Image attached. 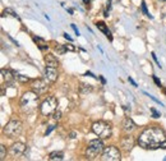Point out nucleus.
<instances>
[{
	"instance_id": "obj_17",
	"label": "nucleus",
	"mask_w": 166,
	"mask_h": 161,
	"mask_svg": "<svg viewBox=\"0 0 166 161\" xmlns=\"http://www.w3.org/2000/svg\"><path fill=\"white\" fill-rule=\"evenodd\" d=\"M49 160H51V161H56V160L61 161V160H64V154L61 151H54V152H51L49 155Z\"/></svg>"
},
{
	"instance_id": "obj_6",
	"label": "nucleus",
	"mask_w": 166,
	"mask_h": 161,
	"mask_svg": "<svg viewBox=\"0 0 166 161\" xmlns=\"http://www.w3.org/2000/svg\"><path fill=\"white\" fill-rule=\"evenodd\" d=\"M56 107H58V99L55 96H47L40 105V113L44 116H49L54 114Z\"/></svg>"
},
{
	"instance_id": "obj_29",
	"label": "nucleus",
	"mask_w": 166,
	"mask_h": 161,
	"mask_svg": "<svg viewBox=\"0 0 166 161\" xmlns=\"http://www.w3.org/2000/svg\"><path fill=\"white\" fill-rule=\"evenodd\" d=\"M151 55H152V58H154V60H155V61L157 63V65L160 66V68H161V65H160V61L157 60V56H156V54H155V52H152V54H151Z\"/></svg>"
},
{
	"instance_id": "obj_31",
	"label": "nucleus",
	"mask_w": 166,
	"mask_h": 161,
	"mask_svg": "<svg viewBox=\"0 0 166 161\" xmlns=\"http://www.w3.org/2000/svg\"><path fill=\"white\" fill-rule=\"evenodd\" d=\"M72 28L74 30V32H76V35H77V36H79V35H81V33H79V31L77 30V27H76V24H72Z\"/></svg>"
},
{
	"instance_id": "obj_28",
	"label": "nucleus",
	"mask_w": 166,
	"mask_h": 161,
	"mask_svg": "<svg viewBox=\"0 0 166 161\" xmlns=\"http://www.w3.org/2000/svg\"><path fill=\"white\" fill-rule=\"evenodd\" d=\"M63 36H64V38H65V40H68V41H71V42L73 41V38H72L71 36H69L66 32H64V33H63Z\"/></svg>"
},
{
	"instance_id": "obj_8",
	"label": "nucleus",
	"mask_w": 166,
	"mask_h": 161,
	"mask_svg": "<svg viewBox=\"0 0 166 161\" xmlns=\"http://www.w3.org/2000/svg\"><path fill=\"white\" fill-rule=\"evenodd\" d=\"M49 88V82L45 79H36L32 82V91H35L37 95H44Z\"/></svg>"
},
{
	"instance_id": "obj_2",
	"label": "nucleus",
	"mask_w": 166,
	"mask_h": 161,
	"mask_svg": "<svg viewBox=\"0 0 166 161\" xmlns=\"http://www.w3.org/2000/svg\"><path fill=\"white\" fill-rule=\"evenodd\" d=\"M38 96L35 91H27L19 101V107L23 114H32L38 106Z\"/></svg>"
},
{
	"instance_id": "obj_26",
	"label": "nucleus",
	"mask_w": 166,
	"mask_h": 161,
	"mask_svg": "<svg viewBox=\"0 0 166 161\" xmlns=\"http://www.w3.org/2000/svg\"><path fill=\"white\" fill-rule=\"evenodd\" d=\"M154 80H155V83H156V85H157L159 87H161V86H162V83H161V80H160V79H159V78H157L156 76H154Z\"/></svg>"
},
{
	"instance_id": "obj_12",
	"label": "nucleus",
	"mask_w": 166,
	"mask_h": 161,
	"mask_svg": "<svg viewBox=\"0 0 166 161\" xmlns=\"http://www.w3.org/2000/svg\"><path fill=\"white\" fill-rule=\"evenodd\" d=\"M121 127H123V132H124V133H125V134H130L133 130H135L137 124L133 122V119H130V118H125V119L123 120Z\"/></svg>"
},
{
	"instance_id": "obj_18",
	"label": "nucleus",
	"mask_w": 166,
	"mask_h": 161,
	"mask_svg": "<svg viewBox=\"0 0 166 161\" xmlns=\"http://www.w3.org/2000/svg\"><path fill=\"white\" fill-rule=\"evenodd\" d=\"M92 90H93V87L91 85H87V83H82L79 86V92L82 93V95H87V93L92 92Z\"/></svg>"
},
{
	"instance_id": "obj_34",
	"label": "nucleus",
	"mask_w": 166,
	"mask_h": 161,
	"mask_svg": "<svg viewBox=\"0 0 166 161\" xmlns=\"http://www.w3.org/2000/svg\"><path fill=\"white\" fill-rule=\"evenodd\" d=\"M83 4H85L86 7H90V4H91V0H83Z\"/></svg>"
},
{
	"instance_id": "obj_25",
	"label": "nucleus",
	"mask_w": 166,
	"mask_h": 161,
	"mask_svg": "<svg viewBox=\"0 0 166 161\" xmlns=\"http://www.w3.org/2000/svg\"><path fill=\"white\" fill-rule=\"evenodd\" d=\"M149 110H151L152 115H154V118H160V116H161V114H160V113H159V111H157L156 109H155V107H151Z\"/></svg>"
},
{
	"instance_id": "obj_16",
	"label": "nucleus",
	"mask_w": 166,
	"mask_h": 161,
	"mask_svg": "<svg viewBox=\"0 0 166 161\" xmlns=\"http://www.w3.org/2000/svg\"><path fill=\"white\" fill-rule=\"evenodd\" d=\"M32 40L35 41V44L38 46V49L41 50V51H46L47 49H49V45H47V42L45 41L44 38H41V37H36V36H33L32 37Z\"/></svg>"
},
{
	"instance_id": "obj_9",
	"label": "nucleus",
	"mask_w": 166,
	"mask_h": 161,
	"mask_svg": "<svg viewBox=\"0 0 166 161\" xmlns=\"http://www.w3.org/2000/svg\"><path fill=\"white\" fill-rule=\"evenodd\" d=\"M26 144L22 143V142H16V143H13L10 146V149H9V154L10 156L13 157H21L24 152H26Z\"/></svg>"
},
{
	"instance_id": "obj_13",
	"label": "nucleus",
	"mask_w": 166,
	"mask_h": 161,
	"mask_svg": "<svg viewBox=\"0 0 166 161\" xmlns=\"http://www.w3.org/2000/svg\"><path fill=\"white\" fill-rule=\"evenodd\" d=\"M2 76H3V79L7 82V85H12L13 82L16 80V73H13L10 69H2Z\"/></svg>"
},
{
	"instance_id": "obj_5",
	"label": "nucleus",
	"mask_w": 166,
	"mask_h": 161,
	"mask_svg": "<svg viewBox=\"0 0 166 161\" xmlns=\"http://www.w3.org/2000/svg\"><path fill=\"white\" fill-rule=\"evenodd\" d=\"M23 124L18 119H12L4 127V134L9 138H17L22 134Z\"/></svg>"
},
{
	"instance_id": "obj_20",
	"label": "nucleus",
	"mask_w": 166,
	"mask_h": 161,
	"mask_svg": "<svg viewBox=\"0 0 166 161\" xmlns=\"http://www.w3.org/2000/svg\"><path fill=\"white\" fill-rule=\"evenodd\" d=\"M10 16V17H13V18H17V19H19V17L16 14V12L13 10V9H10V8H7V9H4V12H3V17L4 16Z\"/></svg>"
},
{
	"instance_id": "obj_14",
	"label": "nucleus",
	"mask_w": 166,
	"mask_h": 161,
	"mask_svg": "<svg viewBox=\"0 0 166 161\" xmlns=\"http://www.w3.org/2000/svg\"><path fill=\"white\" fill-rule=\"evenodd\" d=\"M44 60H45L46 66H54V68H58V66H59L58 59L55 58V55H52V54H46Z\"/></svg>"
},
{
	"instance_id": "obj_1",
	"label": "nucleus",
	"mask_w": 166,
	"mask_h": 161,
	"mask_svg": "<svg viewBox=\"0 0 166 161\" xmlns=\"http://www.w3.org/2000/svg\"><path fill=\"white\" fill-rule=\"evenodd\" d=\"M137 143L144 150H166V132L159 125L147 127L139 133Z\"/></svg>"
},
{
	"instance_id": "obj_33",
	"label": "nucleus",
	"mask_w": 166,
	"mask_h": 161,
	"mask_svg": "<svg viewBox=\"0 0 166 161\" xmlns=\"http://www.w3.org/2000/svg\"><path fill=\"white\" fill-rule=\"evenodd\" d=\"M85 76H90V77H92V78H95V79H97V77H96L95 74H92L91 72H86V74Z\"/></svg>"
},
{
	"instance_id": "obj_4",
	"label": "nucleus",
	"mask_w": 166,
	"mask_h": 161,
	"mask_svg": "<svg viewBox=\"0 0 166 161\" xmlns=\"http://www.w3.org/2000/svg\"><path fill=\"white\" fill-rule=\"evenodd\" d=\"M92 132L101 139H107L111 137L113 133V127L111 124H109L104 120H99V122H95L92 124Z\"/></svg>"
},
{
	"instance_id": "obj_23",
	"label": "nucleus",
	"mask_w": 166,
	"mask_h": 161,
	"mask_svg": "<svg viewBox=\"0 0 166 161\" xmlns=\"http://www.w3.org/2000/svg\"><path fill=\"white\" fill-rule=\"evenodd\" d=\"M52 118H54L55 120H59V119L61 118V111H60V110H55L54 114H52Z\"/></svg>"
},
{
	"instance_id": "obj_37",
	"label": "nucleus",
	"mask_w": 166,
	"mask_h": 161,
	"mask_svg": "<svg viewBox=\"0 0 166 161\" xmlns=\"http://www.w3.org/2000/svg\"><path fill=\"white\" fill-rule=\"evenodd\" d=\"M161 2H166V0H161Z\"/></svg>"
},
{
	"instance_id": "obj_10",
	"label": "nucleus",
	"mask_w": 166,
	"mask_h": 161,
	"mask_svg": "<svg viewBox=\"0 0 166 161\" xmlns=\"http://www.w3.org/2000/svg\"><path fill=\"white\" fill-rule=\"evenodd\" d=\"M45 80L49 83H54V82H56V79H58V69L56 68H54V66H46L45 68Z\"/></svg>"
},
{
	"instance_id": "obj_22",
	"label": "nucleus",
	"mask_w": 166,
	"mask_h": 161,
	"mask_svg": "<svg viewBox=\"0 0 166 161\" xmlns=\"http://www.w3.org/2000/svg\"><path fill=\"white\" fill-rule=\"evenodd\" d=\"M5 156H7V150H5V146H4V144H2V146H0V159H2V160H4V159H5Z\"/></svg>"
},
{
	"instance_id": "obj_38",
	"label": "nucleus",
	"mask_w": 166,
	"mask_h": 161,
	"mask_svg": "<svg viewBox=\"0 0 166 161\" xmlns=\"http://www.w3.org/2000/svg\"><path fill=\"white\" fill-rule=\"evenodd\" d=\"M165 92H166V90H165Z\"/></svg>"
},
{
	"instance_id": "obj_39",
	"label": "nucleus",
	"mask_w": 166,
	"mask_h": 161,
	"mask_svg": "<svg viewBox=\"0 0 166 161\" xmlns=\"http://www.w3.org/2000/svg\"><path fill=\"white\" fill-rule=\"evenodd\" d=\"M118 2H119V0H118Z\"/></svg>"
},
{
	"instance_id": "obj_7",
	"label": "nucleus",
	"mask_w": 166,
	"mask_h": 161,
	"mask_svg": "<svg viewBox=\"0 0 166 161\" xmlns=\"http://www.w3.org/2000/svg\"><path fill=\"white\" fill-rule=\"evenodd\" d=\"M102 161H120L121 160V154L118 147L115 146H107L101 155Z\"/></svg>"
},
{
	"instance_id": "obj_21",
	"label": "nucleus",
	"mask_w": 166,
	"mask_h": 161,
	"mask_svg": "<svg viewBox=\"0 0 166 161\" xmlns=\"http://www.w3.org/2000/svg\"><path fill=\"white\" fill-rule=\"evenodd\" d=\"M16 79L18 80V82H21V83L30 82V78L27 77V76H22V74H16Z\"/></svg>"
},
{
	"instance_id": "obj_15",
	"label": "nucleus",
	"mask_w": 166,
	"mask_h": 161,
	"mask_svg": "<svg viewBox=\"0 0 166 161\" xmlns=\"http://www.w3.org/2000/svg\"><path fill=\"white\" fill-rule=\"evenodd\" d=\"M96 27L101 31V32H104L105 35H106V37L110 40V41H113V36H111V32L109 31V28H107V26H106V23L105 22H102V21H99V22H96Z\"/></svg>"
},
{
	"instance_id": "obj_30",
	"label": "nucleus",
	"mask_w": 166,
	"mask_h": 161,
	"mask_svg": "<svg viewBox=\"0 0 166 161\" xmlns=\"http://www.w3.org/2000/svg\"><path fill=\"white\" fill-rule=\"evenodd\" d=\"M65 47H66L68 51H74V50H76V47H74L73 45H65Z\"/></svg>"
},
{
	"instance_id": "obj_24",
	"label": "nucleus",
	"mask_w": 166,
	"mask_h": 161,
	"mask_svg": "<svg viewBox=\"0 0 166 161\" xmlns=\"http://www.w3.org/2000/svg\"><path fill=\"white\" fill-rule=\"evenodd\" d=\"M142 12H143V14H146L147 17L152 18V17L149 16V13H148V10H147V7H146V3H144V2H142Z\"/></svg>"
},
{
	"instance_id": "obj_11",
	"label": "nucleus",
	"mask_w": 166,
	"mask_h": 161,
	"mask_svg": "<svg viewBox=\"0 0 166 161\" xmlns=\"http://www.w3.org/2000/svg\"><path fill=\"white\" fill-rule=\"evenodd\" d=\"M134 144H135V139L130 134H125V136L120 139V146L124 151H130L134 147Z\"/></svg>"
},
{
	"instance_id": "obj_35",
	"label": "nucleus",
	"mask_w": 166,
	"mask_h": 161,
	"mask_svg": "<svg viewBox=\"0 0 166 161\" xmlns=\"http://www.w3.org/2000/svg\"><path fill=\"white\" fill-rule=\"evenodd\" d=\"M128 80H129V82H130V83H132L134 87H137V83H135L134 80H133V78H130V77H129V78H128Z\"/></svg>"
},
{
	"instance_id": "obj_36",
	"label": "nucleus",
	"mask_w": 166,
	"mask_h": 161,
	"mask_svg": "<svg viewBox=\"0 0 166 161\" xmlns=\"http://www.w3.org/2000/svg\"><path fill=\"white\" fill-rule=\"evenodd\" d=\"M99 78H100V79H101V82H102V83H104V85H105V83H106V80H105V78H104V77H101V76H100V77H99Z\"/></svg>"
},
{
	"instance_id": "obj_19",
	"label": "nucleus",
	"mask_w": 166,
	"mask_h": 161,
	"mask_svg": "<svg viewBox=\"0 0 166 161\" xmlns=\"http://www.w3.org/2000/svg\"><path fill=\"white\" fill-rule=\"evenodd\" d=\"M55 52L58 54V55H64V54L68 51L66 50V47H65V45H63V44H58L56 46H55Z\"/></svg>"
},
{
	"instance_id": "obj_27",
	"label": "nucleus",
	"mask_w": 166,
	"mask_h": 161,
	"mask_svg": "<svg viewBox=\"0 0 166 161\" xmlns=\"http://www.w3.org/2000/svg\"><path fill=\"white\" fill-rule=\"evenodd\" d=\"M55 127H56V125H50V127L46 129V132H45V136H47V134H50V132H51L52 129H55Z\"/></svg>"
},
{
	"instance_id": "obj_3",
	"label": "nucleus",
	"mask_w": 166,
	"mask_h": 161,
	"mask_svg": "<svg viewBox=\"0 0 166 161\" xmlns=\"http://www.w3.org/2000/svg\"><path fill=\"white\" fill-rule=\"evenodd\" d=\"M104 150H105V146H104V142H102L101 138H99V139H92L87 144L86 157L88 160H95V159H97L99 156L102 155Z\"/></svg>"
},
{
	"instance_id": "obj_32",
	"label": "nucleus",
	"mask_w": 166,
	"mask_h": 161,
	"mask_svg": "<svg viewBox=\"0 0 166 161\" xmlns=\"http://www.w3.org/2000/svg\"><path fill=\"white\" fill-rule=\"evenodd\" d=\"M76 137H77V133L76 132H72L71 134H69V138H72V139H74Z\"/></svg>"
}]
</instances>
